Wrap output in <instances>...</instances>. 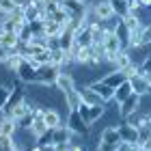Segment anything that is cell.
<instances>
[{
	"label": "cell",
	"mask_w": 151,
	"mask_h": 151,
	"mask_svg": "<svg viewBox=\"0 0 151 151\" xmlns=\"http://www.w3.org/2000/svg\"><path fill=\"white\" fill-rule=\"evenodd\" d=\"M129 84H132L134 93L140 95V97H145V95L151 93V84H149V80H147L145 73H138V76H134V78H129Z\"/></svg>",
	"instance_id": "obj_10"
},
{
	"label": "cell",
	"mask_w": 151,
	"mask_h": 151,
	"mask_svg": "<svg viewBox=\"0 0 151 151\" xmlns=\"http://www.w3.org/2000/svg\"><path fill=\"white\" fill-rule=\"evenodd\" d=\"M110 2V6H112V11H114V15L116 17H125L127 13H132L129 11V0H108Z\"/></svg>",
	"instance_id": "obj_22"
},
{
	"label": "cell",
	"mask_w": 151,
	"mask_h": 151,
	"mask_svg": "<svg viewBox=\"0 0 151 151\" xmlns=\"http://www.w3.org/2000/svg\"><path fill=\"white\" fill-rule=\"evenodd\" d=\"M32 39L35 37H45V19H35V22H28Z\"/></svg>",
	"instance_id": "obj_26"
},
{
	"label": "cell",
	"mask_w": 151,
	"mask_h": 151,
	"mask_svg": "<svg viewBox=\"0 0 151 151\" xmlns=\"http://www.w3.org/2000/svg\"><path fill=\"white\" fill-rule=\"evenodd\" d=\"M47 123L43 121V116H35V121H32V125H30V134L35 136V138H39V136H43L47 132Z\"/></svg>",
	"instance_id": "obj_24"
},
{
	"label": "cell",
	"mask_w": 151,
	"mask_h": 151,
	"mask_svg": "<svg viewBox=\"0 0 151 151\" xmlns=\"http://www.w3.org/2000/svg\"><path fill=\"white\" fill-rule=\"evenodd\" d=\"M78 112L82 116V121L93 127L99 119L106 116V104H84V101H82V104L78 106Z\"/></svg>",
	"instance_id": "obj_1"
},
{
	"label": "cell",
	"mask_w": 151,
	"mask_h": 151,
	"mask_svg": "<svg viewBox=\"0 0 151 151\" xmlns=\"http://www.w3.org/2000/svg\"><path fill=\"white\" fill-rule=\"evenodd\" d=\"M58 45H60V50L71 52V47L76 45V30H71V28H65V30L58 35Z\"/></svg>",
	"instance_id": "obj_18"
},
{
	"label": "cell",
	"mask_w": 151,
	"mask_h": 151,
	"mask_svg": "<svg viewBox=\"0 0 151 151\" xmlns=\"http://www.w3.org/2000/svg\"><path fill=\"white\" fill-rule=\"evenodd\" d=\"M63 30H65V26H63V24L54 22L52 17H47V19H45V37H58Z\"/></svg>",
	"instance_id": "obj_25"
},
{
	"label": "cell",
	"mask_w": 151,
	"mask_h": 151,
	"mask_svg": "<svg viewBox=\"0 0 151 151\" xmlns=\"http://www.w3.org/2000/svg\"><path fill=\"white\" fill-rule=\"evenodd\" d=\"M17 37H19V43H30L32 41V32H30V26H28V22H26L22 28L17 30Z\"/></svg>",
	"instance_id": "obj_27"
},
{
	"label": "cell",
	"mask_w": 151,
	"mask_h": 151,
	"mask_svg": "<svg viewBox=\"0 0 151 151\" xmlns=\"http://www.w3.org/2000/svg\"><path fill=\"white\" fill-rule=\"evenodd\" d=\"M0 45L6 47V50H11V52H17V47H19V37H17V32L0 30Z\"/></svg>",
	"instance_id": "obj_15"
},
{
	"label": "cell",
	"mask_w": 151,
	"mask_h": 151,
	"mask_svg": "<svg viewBox=\"0 0 151 151\" xmlns=\"http://www.w3.org/2000/svg\"><path fill=\"white\" fill-rule=\"evenodd\" d=\"M58 71H60V67L52 65V63L41 65L39 69H37V78H35V82H37V84H43V86H54V80H56Z\"/></svg>",
	"instance_id": "obj_6"
},
{
	"label": "cell",
	"mask_w": 151,
	"mask_h": 151,
	"mask_svg": "<svg viewBox=\"0 0 151 151\" xmlns=\"http://www.w3.org/2000/svg\"><path fill=\"white\" fill-rule=\"evenodd\" d=\"M101 80H104L108 86L116 88V86H121L123 82L129 80V78H127V73H125V71H121V69H110V71H108V73L104 76V78H101Z\"/></svg>",
	"instance_id": "obj_13"
},
{
	"label": "cell",
	"mask_w": 151,
	"mask_h": 151,
	"mask_svg": "<svg viewBox=\"0 0 151 151\" xmlns=\"http://www.w3.org/2000/svg\"><path fill=\"white\" fill-rule=\"evenodd\" d=\"M43 121L47 123V127H50V129H56L60 125H65V119H63V114H60V110H58V108H52V106H45Z\"/></svg>",
	"instance_id": "obj_9"
},
{
	"label": "cell",
	"mask_w": 151,
	"mask_h": 151,
	"mask_svg": "<svg viewBox=\"0 0 151 151\" xmlns=\"http://www.w3.org/2000/svg\"><path fill=\"white\" fill-rule=\"evenodd\" d=\"M99 140L101 142H108V145H121V136H119V129L116 125H108L99 132Z\"/></svg>",
	"instance_id": "obj_14"
},
{
	"label": "cell",
	"mask_w": 151,
	"mask_h": 151,
	"mask_svg": "<svg viewBox=\"0 0 151 151\" xmlns=\"http://www.w3.org/2000/svg\"><path fill=\"white\" fill-rule=\"evenodd\" d=\"M121 22L127 26V30L129 32H136V30H140L142 28V19L138 13H127L125 17H121Z\"/></svg>",
	"instance_id": "obj_20"
},
{
	"label": "cell",
	"mask_w": 151,
	"mask_h": 151,
	"mask_svg": "<svg viewBox=\"0 0 151 151\" xmlns=\"http://www.w3.org/2000/svg\"><path fill=\"white\" fill-rule=\"evenodd\" d=\"M134 65L132 60V54H129V50H121L119 54H116L114 63H112V69H121V71H127L129 67Z\"/></svg>",
	"instance_id": "obj_16"
},
{
	"label": "cell",
	"mask_w": 151,
	"mask_h": 151,
	"mask_svg": "<svg viewBox=\"0 0 151 151\" xmlns=\"http://www.w3.org/2000/svg\"><path fill=\"white\" fill-rule=\"evenodd\" d=\"M45 45H47V50H56L58 45V37H45Z\"/></svg>",
	"instance_id": "obj_32"
},
{
	"label": "cell",
	"mask_w": 151,
	"mask_h": 151,
	"mask_svg": "<svg viewBox=\"0 0 151 151\" xmlns=\"http://www.w3.org/2000/svg\"><path fill=\"white\" fill-rule=\"evenodd\" d=\"M76 45L78 47H91L93 45V32L88 28V24H82L76 30Z\"/></svg>",
	"instance_id": "obj_12"
},
{
	"label": "cell",
	"mask_w": 151,
	"mask_h": 151,
	"mask_svg": "<svg viewBox=\"0 0 151 151\" xmlns=\"http://www.w3.org/2000/svg\"><path fill=\"white\" fill-rule=\"evenodd\" d=\"M114 32H116V37L121 39L123 47H125V50H127V47H129V37H132V32L127 30V26L123 24L121 19H116V22H114Z\"/></svg>",
	"instance_id": "obj_21"
},
{
	"label": "cell",
	"mask_w": 151,
	"mask_h": 151,
	"mask_svg": "<svg viewBox=\"0 0 151 151\" xmlns=\"http://www.w3.org/2000/svg\"><path fill=\"white\" fill-rule=\"evenodd\" d=\"M11 50H6V47H2V45H0V65H6V63H9V58H11Z\"/></svg>",
	"instance_id": "obj_31"
},
{
	"label": "cell",
	"mask_w": 151,
	"mask_h": 151,
	"mask_svg": "<svg viewBox=\"0 0 151 151\" xmlns=\"http://www.w3.org/2000/svg\"><path fill=\"white\" fill-rule=\"evenodd\" d=\"M24 99H26V88H24V86H19V88H13V91H11V95H9V101L4 104V110H2V112H4L6 116H9L13 108H15L17 104H22Z\"/></svg>",
	"instance_id": "obj_11"
},
{
	"label": "cell",
	"mask_w": 151,
	"mask_h": 151,
	"mask_svg": "<svg viewBox=\"0 0 151 151\" xmlns=\"http://www.w3.org/2000/svg\"><path fill=\"white\" fill-rule=\"evenodd\" d=\"M78 86V82H76L73 78V73L71 71H67V69H60L58 76H56V80H54V88L60 93H67V91H71V88Z\"/></svg>",
	"instance_id": "obj_8"
},
{
	"label": "cell",
	"mask_w": 151,
	"mask_h": 151,
	"mask_svg": "<svg viewBox=\"0 0 151 151\" xmlns=\"http://www.w3.org/2000/svg\"><path fill=\"white\" fill-rule=\"evenodd\" d=\"M80 95H82V101H84V104H104L101 97L93 91L91 86H80Z\"/></svg>",
	"instance_id": "obj_23"
},
{
	"label": "cell",
	"mask_w": 151,
	"mask_h": 151,
	"mask_svg": "<svg viewBox=\"0 0 151 151\" xmlns=\"http://www.w3.org/2000/svg\"><path fill=\"white\" fill-rule=\"evenodd\" d=\"M37 69H39V67L32 63L30 58L24 56V60L17 65V69H15V78L22 82V84H32L35 78H37Z\"/></svg>",
	"instance_id": "obj_3"
},
{
	"label": "cell",
	"mask_w": 151,
	"mask_h": 151,
	"mask_svg": "<svg viewBox=\"0 0 151 151\" xmlns=\"http://www.w3.org/2000/svg\"><path fill=\"white\" fill-rule=\"evenodd\" d=\"M116 106H119V116H121V121H125V119H129V116H134L136 112H140L142 97H140V95H136V93H132L125 101H121V104H116Z\"/></svg>",
	"instance_id": "obj_4"
},
{
	"label": "cell",
	"mask_w": 151,
	"mask_h": 151,
	"mask_svg": "<svg viewBox=\"0 0 151 151\" xmlns=\"http://www.w3.org/2000/svg\"><path fill=\"white\" fill-rule=\"evenodd\" d=\"M116 129H119V136H121V142H125V145H140V132H138V127L132 125L129 121H123L116 125Z\"/></svg>",
	"instance_id": "obj_5"
},
{
	"label": "cell",
	"mask_w": 151,
	"mask_h": 151,
	"mask_svg": "<svg viewBox=\"0 0 151 151\" xmlns=\"http://www.w3.org/2000/svg\"><path fill=\"white\" fill-rule=\"evenodd\" d=\"M86 86H91L95 93L101 97V101H104L106 106H114V88L112 86H108L101 78H97V80H93L91 84H86Z\"/></svg>",
	"instance_id": "obj_7"
},
{
	"label": "cell",
	"mask_w": 151,
	"mask_h": 151,
	"mask_svg": "<svg viewBox=\"0 0 151 151\" xmlns=\"http://www.w3.org/2000/svg\"><path fill=\"white\" fill-rule=\"evenodd\" d=\"M142 6H147V9H151V0H140Z\"/></svg>",
	"instance_id": "obj_34"
},
{
	"label": "cell",
	"mask_w": 151,
	"mask_h": 151,
	"mask_svg": "<svg viewBox=\"0 0 151 151\" xmlns=\"http://www.w3.org/2000/svg\"><path fill=\"white\" fill-rule=\"evenodd\" d=\"M63 97H65V106H67V110H78V106L82 104L80 86H76V88H71V91L63 93Z\"/></svg>",
	"instance_id": "obj_17"
},
{
	"label": "cell",
	"mask_w": 151,
	"mask_h": 151,
	"mask_svg": "<svg viewBox=\"0 0 151 151\" xmlns=\"http://www.w3.org/2000/svg\"><path fill=\"white\" fill-rule=\"evenodd\" d=\"M65 125L69 127L71 134L78 136V138H88V134H91V125H86V123L82 121V116H80L78 110H69V112H67Z\"/></svg>",
	"instance_id": "obj_2"
},
{
	"label": "cell",
	"mask_w": 151,
	"mask_h": 151,
	"mask_svg": "<svg viewBox=\"0 0 151 151\" xmlns=\"http://www.w3.org/2000/svg\"><path fill=\"white\" fill-rule=\"evenodd\" d=\"M147 80H149V84H151V73H147Z\"/></svg>",
	"instance_id": "obj_35"
},
{
	"label": "cell",
	"mask_w": 151,
	"mask_h": 151,
	"mask_svg": "<svg viewBox=\"0 0 151 151\" xmlns=\"http://www.w3.org/2000/svg\"><path fill=\"white\" fill-rule=\"evenodd\" d=\"M32 121H35V114H32V110H30V112H26L22 119H17V125H19V129H30Z\"/></svg>",
	"instance_id": "obj_29"
},
{
	"label": "cell",
	"mask_w": 151,
	"mask_h": 151,
	"mask_svg": "<svg viewBox=\"0 0 151 151\" xmlns=\"http://www.w3.org/2000/svg\"><path fill=\"white\" fill-rule=\"evenodd\" d=\"M22 60H24V56H22V54H19V52H13V54H11V58H9V63H6L4 67H6L9 71H13V73H15L17 65L22 63Z\"/></svg>",
	"instance_id": "obj_28"
},
{
	"label": "cell",
	"mask_w": 151,
	"mask_h": 151,
	"mask_svg": "<svg viewBox=\"0 0 151 151\" xmlns=\"http://www.w3.org/2000/svg\"><path fill=\"white\" fill-rule=\"evenodd\" d=\"M132 93H134V88H132V84H129V80H125L121 86L114 88V104H121V101H125Z\"/></svg>",
	"instance_id": "obj_19"
},
{
	"label": "cell",
	"mask_w": 151,
	"mask_h": 151,
	"mask_svg": "<svg viewBox=\"0 0 151 151\" xmlns=\"http://www.w3.org/2000/svg\"><path fill=\"white\" fill-rule=\"evenodd\" d=\"M140 71L145 73V76H147V73H151V52L147 54L145 58H142V63H140Z\"/></svg>",
	"instance_id": "obj_30"
},
{
	"label": "cell",
	"mask_w": 151,
	"mask_h": 151,
	"mask_svg": "<svg viewBox=\"0 0 151 151\" xmlns=\"http://www.w3.org/2000/svg\"><path fill=\"white\" fill-rule=\"evenodd\" d=\"M132 151H149V149H145L142 145H136V147H132Z\"/></svg>",
	"instance_id": "obj_33"
}]
</instances>
